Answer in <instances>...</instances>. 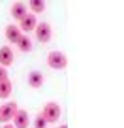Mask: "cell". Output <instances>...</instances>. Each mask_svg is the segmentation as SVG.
I'll return each mask as SVG.
<instances>
[{"label": "cell", "mask_w": 124, "mask_h": 128, "mask_svg": "<svg viewBox=\"0 0 124 128\" xmlns=\"http://www.w3.org/2000/svg\"><path fill=\"white\" fill-rule=\"evenodd\" d=\"M47 64L53 70H64L68 66V56L62 51H51L47 55Z\"/></svg>", "instance_id": "obj_1"}, {"label": "cell", "mask_w": 124, "mask_h": 128, "mask_svg": "<svg viewBox=\"0 0 124 128\" xmlns=\"http://www.w3.org/2000/svg\"><path fill=\"white\" fill-rule=\"evenodd\" d=\"M40 115L45 119V122H56L60 119V106L56 102H49V104H45L43 111Z\"/></svg>", "instance_id": "obj_2"}, {"label": "cell", "mask_w": 124, "mask_h": 128, "mask_svg": "<svg viewBox=\"0 0 124 128\" xmlns=\"http://www.w3.org/2000/svg\"><path fill=\"white\" fill-rule=\"evenodd\" d=\"M17 104L15 102H8V104H4L2 108H0V120L2 122H9V120H13V117H15V113H17Z\"/></svg>", "instance_id": "obj_3"}, {"label": "cell", "mask_w": 124, "mask_h": 128, "mask_svg": "<svg viewBox=\"0 0 124 128\" xmlns=\"http://www.w3.org/2000/svg\"><path fill=\"white\" fill-rule=\"evenodd\" d=\"M34 32H36L38 42H41V44H47V42L51 40V34H53L49 23H38V26L34 28Z\"/></svg>", "instance_id": "obj_4"}, {"label": "cell", "mask_w": 124, "mask_h": 128, "mask_svg": "<svg viewBox=\"0 0 124 128\" xmlns=\"http://www.w3.org/2000/svg\"><path fill=\"white\" fill-rule=\"evenodd\" d=\"M19 30L21 32H30V30H34V28L38 26V19H36V15H32V13H26V15L23 17V19L19 21Z\"/></svg>", "instance_id": "obj_5"}, {"label": "cell", "mask_w": 124, "mask_h": 128, "mask_svg": "<svg viewBox=\"0 0 124 128\" xmlns=\"http://www.w3.org/2000/svg\"><path fill=\"white\" fill-rule=\"evenodd\" d=\"M13 64V51L9 45H4L0 47V66L6 68V66H11Z\"/></svg>", "instance_id": "obj_6"}, {"label": "cell", "mask_w": 124, "mask_h": 128, "mask_svg": "<svg viewBox=\"0 0 124 128\" xmlns=\"http://www.w3.org/2000/svg\"><path fill=\"white\" fill-rule=\"evenodd\" d=\"M30 119H28V113L24 109H17L15 117H13V126L15 128H28Z\"/></svg>", "instance_id": "obj_7"}, {"label": "cell", "mask_w": 124, "mask_h": 128, "mask_svg": "<svg viewBox=\"0 0 124 128\" xmlns=\"http://www.w3.org/2000/svg\"><path fill=\"white\" fill-rule=\"evenodd\" d=\"M6 40L11 42V44H17V42L21 40V36H23V32L19 30V26L17 24H9V26H6Z\"/></svg>", "instance_id": "obj_8"}, {"label": "cell", "mask_w": 124, "mask_h": 128, "mask_svg": "<svg viewBox=\"0 0 124 128\" xmlns=\"http://www.w3.org/2000/svg\"><path fill=\"white\" fill-rule=\"evenodd\" d=\"M9 13H11V17L15 21H21L24 15H26V4H23V2H15V4L11 6V10H9Z\"/></svg>", "instance_id": "obj_9"}, {"label": "cell", "mask_w": 124, "mask_h": 128, "mask_svg": "<svg viewBox=\"0 0 124 128\" xmlns=\"http://www.w3.org/2000/svg\"><path fill=\"white\" fill-rule=\"evenodd\" d=\"M28 87H32V88H40L43 87V76H41V72H30L28 74Z\"/></svg>", "instance_id": "obj_10"}, {"label": "cell", "mask_w": 124, "mask_h": 128, "mask_svg": "<svg viewBox=\"0 0 124 128\" xmlns=\"http://www.w3.org/2000/svg\"><path fill=\"white\" fill-rule=\"evenodd\" d=\"M11 88H13V85H11V81L9 79H2L0 81V98H9L11 96Z\"/></svg>", "instance_id": "obj_11"}, {"label": "cell", "mask_w": 124, "mask_h": 128, "mask_svg": "<svg viewBox=\"0 0 124 128\" xmlns=\"http://www.w3.org/2000/svg\"><path fill=\"white\" fill-rule=\"evenodd\" d=\"M15 45L19 47V51H23V53H28L30 49H32V42H30V38H28V36H24V34L21 36V40L17 42Z\"/></svg>", "instance_id": "obj_12"}, {"label": "cell", "mask_w": 124, "mask_h": 128, "mask_svg": "<svg viewBox=\"0 0 124 128\" xmlns=\"http://www.w3.org/2000/svg\"><path fill=\"white\" fill-rule=\"evenodd\" d=\"M28 10L32 12V15L41 13L45 10V2H41V0H30V2H28Z\"/></svg>", "instance_id": "obj_13"}, {"label": "cell", "mask_w": 124, "mask_h": 128, "mask_svg": "<svg viewBox=\"0 0 124 128\" xmlns=\"http://www.w3.org/2000/svg\"><path fill=\"white\" fill-rule=\"evenodd\" d=\"M45 126H47V122H45V119H43L41 115L34 120V128H45Z\"/></svg>", "instance_id": "obj_14"}, {"label": "cell", "mask_w": 124, "mask_h": 128, "mask_svg": "<svg viewBox=\"0 0 124 128\" xmlns=\"http://www.w3.org/2000/svg\"><path fill=\"white\" fill-rule=\"evenodd\" d=\"M2 79H8V72H6V68L0 66V81H2Z\"/></svg>", "instance_id": "obj_15"}, {"label": "cell", "mask_w": 124, "mask_h": 128, "mask_svg": "<svg viewBox=\"0 0 124 128\" xmlns=\"http://www.w3.org/2000/svg\"><path fill=\"white\" fill-rule=\"evenodd\" d=\"M4 128H15V126H13L11 122H6V124H4Z\"/></svg>", "instance_id": "obj_16"}, {"label": "cell", "mask_w": 124, "mask_h": 128, "mask_svg": "<svg viewBox=\"0 0 124 128\" xmlns=\"http://www.w3.org/2000/svg\"><path fill=\"white\" fill-rule=\"evenodd\" d=\"M58 128H68V126H66V124H62V126H58Z\"/></svg>", "instance_id": "obj_17"}]
</instances>
